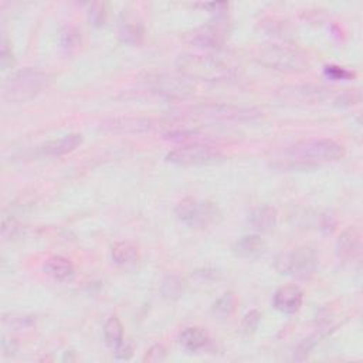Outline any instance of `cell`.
I'll return each mask as SVG.
<instances>
[{
    "mask_svg": "<svg viewBox=\"0 0 363 363\" xmlns=\"http://www.w3.org/2000/svg\"><path fill=\"white\" fill-rule=\"evenodd\" d=\"M176 67L190 81L225 82L239 75L236 66L216 54H182L176 60Z\"/></svg>",
    "mask_w": 363,
    "mask_h": 363,
    "instance_id": "6da1fadb",
    "label": "cell"
},
{
    "mask_svg": "<svg viewBox=\"0 0 363 363\" xmlns=\"http://www.w3.org/2000/svg\"><path fill=\"white\" fill-rule=\"evenodd\" d=\"M360 248V234L355 227L346 229L337 243V251L338 256L342 260H351L353 259Z\"/></svg>",
    "mask_w": 363,
    "mask_h": 363,
    "instance_id": "ac0fdd59",
    "label": "cell"
},
{
    "mask_svg": "<svg viewBox=\"0 0 363 363\" xmlns=\"http://www.w3.org/2000/svg\"><path fill=\"white\" fill-rule=\"evenodd\" d=\"M51 77L40 70L24 68L10 74L2 84L3 98L9 102H24L39 95L50 86Z\"/></svg>",
    "mask_w": 363,
    "mask_h": 363,
    "instance_id": "7a4b0ae2",
    "label": "cell"
},
{
    "mask_svg": "<svg viewBox=\"0 0 363 363\" xmlns=\"http://www.w3.org/2000/svg\"><path fill=\"white\" fill-rule=\"evenodd\" d=\"M209 342V333L199 326L186 328L179 335V344L187 352H199L205 349Z\"/></svg>",
    "mask_w": 363,
    "mask_h": 363,
    "instance_id": "2e32d148",
    "label": "cell"
},
{
    "mask_svg": "<svg viewBox=\"0 0 363 363\" xmlns=\"http://www.w3.org/2000/svg\"><path fill=\"white\" fill-rule=\"evenodd\" d=\"M236 295L233 292H226L225 295H221L214 304H213V314H216L217 317L221 318H226L229 315L233 314L234 308H236Z\"/></svg>",
    "mask_w": 363,
    "mask_h": 363,
    "instance_id": "cb8c5ba5",
    "label": "cell"
},
{
    "mask_svg": "<svg viewBox=\"0 0 363 363\" xmlns=\"http://www.w3.org/2000/svg\"><path fill=\"white\" fill-rule=\"evenodd\" d=\"M104 338L108 346L117 348L124 342V328L117 317H111L104 325Z\"/></svg>",
    "mask_w": 363,
    "mask_h": 363,
    "instance_id": "7402d4cb",
    "label": "cell"
},
{
    "mask_svg": "<svg viewBox=\"0 0 363 363\" xmlns=\"http://www.w3.org/2000/svg\"><path fill=\"white\" fill-rule=\"evenodd\" d=\"M256 59L263 66L284 73H304L310 70L306 55L298 48L284 44H264L257 53Z\"/></svg>",
    "mask_w": 363,
    "mask_h": 363,
    "instance_id": "277c9868",
    "label": "cell"
},
{
    "mask_svg": "<svg viewBox=\"0 0 363 363\" xmlns=\"http://www.w3.org/2000/svg\"><path fill=\"white\" fill-rule=\"evenodd\" d=\"M80 41H81L80 33L75 29H71V27L70 29H67L64 33H62V46L64 48L71 50V48L77 47L80 44Z\"/></svg>",
    "mask_w": 363,
    "mask_h": 363,
    "instance_id": "4316f807",
    "label": "cell"
},
{
    "mask_svg": "<svg viewBox=\"0 0 363 363\" xmlns=\"http://www.w3.org/2000/svg\"><path fill=\"white\" fill-rule=\"evenodd\" d=\"M118 35L121 41L129 46H141L145 39V29L142 20L132 13H125L124 10L120 21Z\"/></svg>",
    "mask_w": 363,
    "mask_h": 363,
    "instance_id": "4fadbf2b",
    "label": "cell"
},
{
    "mask_svg": "<svg viewBox=\"0 0 363 363\" xmlns=\"http://www.w3.org/2000/svg\"><path fill=\"white\" fill-rule=\"evenodd\" d=\"M156 121L152 118L144 117H127V118H115L108 122H104L102 129L114 133H142L152 131L156 128Z\"/></svg>",
    "mask_w": 363,
    "mask_h": 363,
    "instance_id": "7c38bea8",
    "label": "cell"
},
{
    "mask_svg": "<svg viewBox=\"0 0 363 363\" xmlns=\"http://www.w3.org/2000/svg\"><path fill=\"white\" fill-rule=\"evenodd\" d=\"M260 321H261V314L257 310L247 313L243 318V322H241V331L247 335L253 333L259 328Z\"/></svg>",
    "mask_w": 363,
    "mask_h": 363,
    "instance_id": "484cf974",
    "label": "cell"
},
{
    "mask_svg": "<svg viewBox=\"0 0 363 363\" xmlns=\"http://www.w3.org/2000/svg\"><path fill=\"white\" fill-rule=\"evenodd\" d=\"M166 357V348L160 344L158 345H153L148 352L147 355L144 356V362H149V363H155V362H162L165 360Z\"/></svg>",
    "mask_w": 363,
    "mask_h": 363,
    "instance_id": "83f0119b",
    "label": "cell"
},
{
    "mask_svg": "<svg viewBox=\"0 0 363 363\" xmlns=\"http://www.w3.org/2000/svg\"><path fill=\"white\" fill-rule=\"evenodd\" d=\"M201 8L207 9L209 12L214 13L216 16H221L223 13L226 12V9H229V5L227 3H205V5H201Z\"/></svg>",
    "mask_w": 363,
    "mask_h": 363,
    "instance_id": "836d02e7",
    "label": "cell"
},
{
    "mask_svg": "<svg viewBox=\"0 0 363 363\" xmlns=\"http://www.w3.org/2000/svg\"><path fill=\"white\" fill-rule=\"evenodd\" d=\"M278 221L277 210L271 206H260L248 216V223L253 230L260 233H268L275 229Z\"/></svg>",
    "mask_w": 363,
    "mask_h": 363,
    "instance_id": "9a60e30c",
    "label": "cell"
},
{
    "mask_svg": "<svg viewBox=\"0 0 363 363\" xmlns=\"http://www.w3.org/2000/svg\"><path fill=\"white\" fill-rule=\"evenodd\" d=\"M2 349H3V353L6 355V356H13L16 352H17V342L15 341V339H3L2 341Z\"/></svg>",
    "mask_w": 363,
    "mask_h": 363,
    "instance_id": "e575fe53",
    "label": "cell"
},
{
    "mask_svg": "<svg viewBox=\"0 0 363 363\" xmlns=\"http://www.w3.org/2000/svg\"><path fill=\"white\" fill-rule=\"evenodd\" d=\"M335 227H337V217H335V214L332 212H325L322 214L321 229L325 233H332L335 230Z\"/></svg>",
    "mask_w": 363,
    "mask_h": 363,
    "instance_id": "f1b7e54d",
    "label": "cell"
},
{
    "mask_svg": "<svg viewBox=\"0 0 363 363\" xmlns=\"http://www.w3.org/2000/svg\"><path fill=\"white\" fill-rule=\"evenodd\" d=\"M82 144L81 133H67L62 138L51 139L40 147V153L48 158H59L75 151Z\"/></svg>",
    "mask_w": 363,
    "mask_h": 363,
    "instance_id": "5bb4252c",
    "label": "cell"
},
{
    "mask_svg": "<svg viewBox=\"0 0 363 363\" xmlns=\"http://www.w3.org/2000/svg\"><path fill=\"white\" fill-rule=\"evenodd\" d=\"M297 95V101H315V100H324L328 95V90L321 89V87H294L292 91L290 90H283V98H292Z\"/></svg>",
    "mask_w": 363,
    "mask_h": 363,
    "instance_id": "44dd1931",
    "label": "cell"
},
{
    "mask_svg": "<svg viewBox=\"0 0 363 363\" xmlns=\"http://www.w3.org/2000/svg\"><path fill=\"white\" fill-rule=\"evenodd\" d=\"M12 66H13V54H12V50L9 48L8 41L3 40V43H2V67H3V70H8Z\"/></svg>",
    "mask_w": 363,
    "mask_h": 363,
    "instance_id": "1f68e13d",
    "label": "cell"
},
{
    "mask_svg": "<svg viewBox=\"0 0 363 363\" xmlns=\"http://www.w3.org/2000/svg\"><path fill=\"white\" fill-rule=\"evenodd\" d=\"M318 264L315 250L310 247H301L292 251H286L275 259L274 267L283 275H291L298 278L310 277Z\"/></svg>",
    "mask_w": 363,
    "mask_h": 363,
    "instance_id": "5b68a950",
    "label": "cell"
},
{
    "mask_svg": "<svg viewBox=\"0 0 363 363\" xmlns=\"http://www.w3.org/2000/svg\"><path fill=\"white\" fill-rule=\"evenodd\" d=\"M236 256L243 259H256L264 253V241L259 236H244L233 247Z\"/></svg>",
    "mask_w": 363,
    "mask_h": 363,
    "instance_id": "d6986e66",
    "label": "cell"
},
{
    "mask_svg": "<svg viewBox=\"0 0 363 363\" xmlns=\"http://www.w3.org/2000/svg\"><path fill=\"white\" fill-rule=\"evenodd\" d=\"M178 218L189 227H207L220 218L217 206L207 201L186 198L176 205Z\"/></svg>",
    "mask_w": 363,
    "mask_h": 363,
    "instance_id": "8992f818",
    "label": "cell"
},
{
    "mask_svg": "<svg viewBox=\"0 0 363 363\" xmlns=\"http://www.w3.org/2000/svg\"><path fill=\"white\" fill-rule=\"evenodd\" d=\"M111 257H113V261L117 266L129 267L138 261L139 250L133 243L120 241L113 245V250H111Z\"/></svg>",
    "mask_w": 363,
    "mask_h": 363,
    "instance_id": "ffe728a7",
    "label": "cell"
},
{
    "mask_svg": "<svg viewBox=\"0 0 363 363\" xmlns=\"http://www.w3.org/2000/svg\"><path fill=\"white\" fill-rule=\"evenodd\" d=\"M145 89L151 93L166 97V98H186L193 94L194 86L186 77L172 75L165 73L147 74L142 80Z\"/></svg>",
    "mask_w": 363,
    "mask_h": 363,
    "instance_id": "52a82bcc",
    "label": "cell"
},
{
    "mask_svg": "<svg viewBox=\"0 0 363 363\" xmlns=\"http://www.w3.org/2000/svg\"><path fill=\"white\" fill-rule=\"evenodd\" d=\"M304 302V292L295 284H288L278 288L274 294L272 304L275 310L283 314H295L301 310Z\"/></svg>",
    "mask_w": 363,
    "mask_h": 363,
    "instance_id": "8fae6325",
    "label": "cell"
},
{
    "mask_svg": "<svg viewBox=\"0 0 363 363\" xmlns=\"http://www.w3.org/2000/svg\"><path fill=\"white\" fill-rule=\"evenodd\" d=\"M225 159L223 153L207 144H186L166 155V160L179 166L213 165Z\"/></svg>",
    "mask_w": 363,
    "mask_h": 363,
    "instance_id": "ba28073f",
    "label": "cell"
},
{
    "mask_svg": "<svg viewBox=\"0 0 363 363\" xmlns=\"http://www.w3.org/2000/svg\"><path fill=\"white\" fill-rule=\"evenodd\" d=\"M133 355V349L129 344H125L122 342L121 345H118L115 348V357L120 359V360H129Z\"/></svg>",
    "mask_w": 363,
    "mask_h": 363,
    "instance_id": "d6a6232c",
    "label": "cell"
},
{
    "mask_svg": "<svg viewBox=\"0 0 363 363\" xmlns=\"http://www.w3.org/2000/svg\"><path fill=\"white\" fill-rule=\"evenodd\" d=\"M287 153L302 166H317L324 162H335L344 158V145L332 139H302L288 148Z\"/></svg>",
    "mask_w": 363,
    "mask_h": 363,
    "instance_id": "3957f363",
    "label": "cell"
},
{
    "mask_svg": "<svg viewBox=\"0 0 363 363\" xmlns=\"http://www.w3.org/2000/svg\"><path fill=\"white\" fill-rule=\"evenodd\" d=\"M89 19H90V23L94 24V26H102L106 20V8H105V3H101V2H95V3H91L90 9H89Z\"/></svg>",
    "mask_w": 363,
    "mask_h": 363,
    "instance_id": "d4e9b609",
    "label": "cell"
},
{
    "mask_svg": "<svg viewBox=\"0 0 363 363\" xmlns=\"http://www.w3.org/2000/svg\"><path fill=\"white\" fill-rule=\"evenodd\" d=\"M190 115L209 117L221 121H251L261 117L263 113H260V111L256 108H244L230 104L210 102V104L194 106L190 111Z\"/></svg>",
    "mask_w": 363,
    "mask_h": 363,
    "instance_id": "9c48e42d",
    "label": "cell"
},
{
    "mask_svg": "<svg viewBox=\"0 0 363 363\" xmlns=\"http://www.w3.org/2000/svg\"><path fill=\"white\" fill-rule=\"evenodd\" d=\"M325 74L331 78H335V80H346L349 78L351 75H353L352 73L346 71L345 68H339V67H335V66H329L325 68Z\"/></svg>",
    "mask_w": 363,
    "mask_h": 363,
    "instance_id": "f546056e",
    "label": "cell"
},
{
    "mask_svg": "<svg viewBox=\"0 0 363 363\" xmlns=\"http://www.w3.org/2000/svg\"><path fill=\"white\" fill-rule=\"evenodd\" d=\"M185 291V281L178 275H167L162 283V294L165 298L178 299Z\"/></svg>",
    "mask_w": 363,
    "mask_h": 363,
    "instance_id": "603a6c76",
    "label": "cell"
},
{
    "mask_svg": "<svg viewBox=\"0 0 363 363\" xmlns=\"http://www.w3.org/2000/svg\"><path fill=\"white\" fill-rule=\"evenodd\" d=\"M44 272L54 278V280L57 281H66L68 278H71L74 275V266L73 263L62 256H53L50 257L44 266H43Z\"/></svg>",
    "mask_w": 363,
    "mask_h": 363,
    "instance_id": "e0dca14e",
    "label": "cell"
},
{
    "mask_svg": "<svg viewBox=\"0 0 363 363\" xmlns=\"http://www.w3.org/2000/svg\"><path fill=\"white\" fill-rule=\"evenodd\" d=\"M229 29L227 21L221 16H216L214 20L201 27L190 36V41L205 50H220L226 41Z\"/></svg>",
    "mask_w": 363,
    "mask_h": 363,
    "instance_id": "30bf717a",
    "label": "cell"
},
{
    "mask_svg": "<svg viewBox=\"0 0 363 363\" xmlns=\"http://www.w3.org/2000/svg\"><path fill=\"white\" fill-rule=\"evenodd\" d=\"M359 101H360V93H359L357 90L344 93V94L339 95V98H338V102H339L341 105H353V104H357Z\"/></svg>",
    "mask_w": 363,
    "mask_h": 363,
    "instance_id": "4dcf8cb0",
    "label": "cell"
}]
</instances>
